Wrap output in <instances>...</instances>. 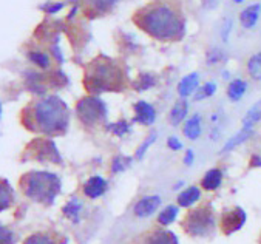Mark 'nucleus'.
Wrapping results in <instances>:
<instances>
[{
    "label": "nucleus",
    "mask_w": 261,
    "mask_h": 244,
    "mask_svg": "<svg viewBox=\"0 0 261 244\" xmlns=\"http://www.w3.org/2000/svg\"><path fill=\"white\" fill-rule=\"evenodd\" d=\"M199 88V74L198 73H190L187 76H184L176 87V91L179 94L181 99H186V97L195 94V91Z\"/></svg>",
    "instance_id": "10"
},
{
    "label": "nucleus",
    "mask_w": 261,
    "mask_h": 244,
    "mask_svg": "<svg viewBox=\"0 0 261 244\" xmlns=\"http://www.w3.org/2000/svg\"><path fill=\"white\" fill-rule=\"evenodd\" d=\"M25 244H56V242L45 233H36V235H31L30 238H27Z\"/></svg>",
    "instance_id": "29"
},
{
    "label": "nucleus",
    "mask_w": 261,
    "mask_h": 244,
    "mask_svg": "<svg viewBox=\"0 0 261 244\" xmlns=\"http://www.w3.org/2000/svg\"><path fill=\"white\" fill-rule=\"evenodd\" d=\"M261 17V4H252L240 13V22L243 28H253Z\"/></svg>",
    "instance_id": "12"
},
{
    "label": "nucleus",
    "mask_w": 261,
    "mask_h": 244,
    "mask_svg": "<svg viewBox=\"0 0 261 244\" xmlns=\"http://www.w3.org/2000/svg\"><path fill=\"white\" fill-rule=\"evenodd\" d=\"M77 113L85 124H97L106 119L107 107L97 97H87V99L79 102Z\"/></svg>",
    "instance_id": "6"
},
{
    "label": "nucleus",
    "mask_w": 261,
    "mask_h": 244,
    "mask_svg": "<svg viewBox=\"0 0 261 244\" xmlns=\"http://www.w3.org/2000/svg\"><path fill=\"white\" fill-rule=\"evenodd\" d=\"M253 134V128H241L233 138H230L221 150V153H227V152H232L233 149H237L238 145H241L243 142H246L250 136Z\"/></svg>",
    "instance_id": "19"
},
{
    "label": "nucleus",
    "mask_w": 261,
    "mask_h": 244,
    "mask_svg": "<svg viewBox=\"0 0 261 244\" xmlns=\"http://www.w3.org/2000/svg\"><path fill=\"white\" fill-rule=\"evenodd\" d=\"M182 162H184L187 167H190V166L195 162V152H193L192 149L186 150V155H184V159H182Z\"/></svg>",
    "instance_id": "37"
},
{
    "label": "nucleus",
    "mask_w": 261,
    "mask_h": 244,
    "mask_svg": "<svg viewBox=\"0 0 261 244\" xmlns=\"http://www.w3.org/2000/svg\"><path fill=\"white\" fill-rule=\"evenodd\" d=\"M220 136H221L220 130H218V128H214V130H212V133H211V138H212L214 141H217V139H220Z\"/></svg>",
    "instance_id": "38"
},
{
    "label": "nucleus",
    "mask_w": 261,
    "mask_h": 244,
    "mask_svg": "<svg viewBox=\"0 0 261 244\" xmlns=\"http://www.w3.org/2000/svg\"><path fill=\"white\" fill-rule=\"evenodd\" d=\"M154 84H156V79H154L153 74H150V73H142V74H139V77L133 82V87H135V90H138V91H145V90H150L151 87H154Z\"/></svg>",
    "instance_id": "25"
},
{
    "label": "nucleus",
    "mask_w": 261,
    "mask_h": 244,
    "mask_svg": "<svg viewBox=\"0 0 261 244\" xmlns=\"http://www.w3.org/2000/svg\"><path fill=\"white\" fill-rule=\"evenodd\" d=\"M247 73L253 80H261V53H255L247 62Z\"/></svg>",
    "instance_id": "21"
},
{
    "label": "nucleus",
    "mask_w": 261,
    "mask_h": 244,
    "mask_svg": "<svg viewBox=\"0 0 261 244\" xmlns=\"http://www.w3.org/2000/svg\"><path fill=\"white\" fill-rule=\"evenodd\" d=\"M115 136H118V138H122V136H125L127 133H130V130H132V127H130V124L127 122V121H118V122H113V124H110L109 127H107Z\"/></svg>",
    "instance_id": "26"
},
{
    "label": "nucleus",
    "mask_w": 261,
    "mask_h": 244,
    "mask_svg": "<svg viewBox=\"0 0 261 244\" xmlns=\"http://www.w3.org/2000/svg\"><path fill=\"white\" fill-rule=\"evenodd\" d=\"M118 2V0H93V4L96 8L106 11V10H110L115 4Z\"/></svg>",
    "instance_id": "35"
},
{
    "label": "nucleus",
    "mask_w": 261,
    "mask_h": 244,
    "mask_svg": "<svg viewBox=\"0 0 261 244\" xmlns=\"http://www.w3.org/2000/svg\"><path fill=\"white\" fill-rule=\"evenodd\" d=\"M107 187H109V184L102 176H91L84 185V193L88 198L94 200V198L102 197V195L107 192Z\"/></svg>",
    "instance_id": "11"
},
{
    "label": "nucleus",
    "mask_w": 261,
    "mask_h": 244,
    "mask_svg": "<svg viewBox=\"0 0 261 244\" xmlns=\"http://www.w3.org/2000/svg\"><path fill=\"white\" fill-rule=\"evenodd\" d=\"M133 112H135V116H133V122L139 124V125H151L154 121H156V110L154 107L147 102V101H138L135 105H133Z\"/></svg>",
    "instance_id": "8"
},
{
    "label": "nucleus",
    "mask_w": 261,
    "mask_h": 244,
    "mask_svg": "<svg viewBox=\"0 0 261 244\" xmlns=\"http://www.w3.org/2000/svg\"><path fill=\"white\" fill-rule=\"evenodd\" d=\"M27 197L40 203H51L61 190V182L56 175L46 172H31L20 181Z\"/></svg>",
    "instance_id": "3"
},
{
    "label": "nucleus",
    "mask_w": 261,
    "mask_h": 244,
    "mask_svg": "<svg viewBox=\"0 0 261 244\" xmlns=\"http://www.w3.org/2000/svg\"><path fill=\"white\" fill-rule=\"evenodd\" d=\"M67 127V109L56 99L48 97L36 104L33 110V127L36 131L58 133Z\"/></svg>",
    "instance_id": "2"
},
{
    "label": "nucleus",
    "mask_w": 261,
    "mask_h": 244,
    "mask_svg": "<svg viewBox=\"0 0 261 244\" xmlns=\"http://www.w3.org/2000/svg\"><path fill=\"white\" fill-rule=\"evenodd\" d=\"M178 213H179V209H178L176 206H167L166 209H163V210L160 212V215H158V223H160L161 226H170V224L176 220Z\"/></svg>",
    "instance_id": "22"
},
{
    "label": "nucleus",
    "mask_w": 261,
    "mask_h": 244,
    "mask_svg": "<svg viewBox=\"0 0 261 244\" xmlns=\"http://www.w3.org/2000/svg\"><path fill=\"white\" fill-rule=\"evenodd\" d=\"M167 147L170 150H173V152H179V150H182L184 145H182V142H181V139L178 136H170L167 139Z\"/></svg>",
    "instance_id": "33"
},
{
    "label": "nucleus",
    "mask_w": 261,
    "mask_h": 244,
    "mask_svg": "<svg viewBox=\"0 0 261 244\" xmlns=\"http://www.w3.org/2000/svg\"><path fill=\"white\" fill-rule=\"evenodd\" d=\"M81 207H82V204L79 203V201H76V200H73V201H70L68 204H67V207L64 209V212H65V215L68 216V218H77V215H79V212H81Z\"/></svg>",
    "instance_id": "31"
},
{
    "label": "nucleus",
    "mask_w": 261,
    "mask_h": 244,
    "mask_svg": "<svg viewBox=\"0 0 261 244\" xmlns=\"http://www.w3.org/2000/svg\"><path fill=\"white\" fill-rule=\"evenodd\" d=\"M201 198V190L199 187H195V185H190L187 188H184L179 195H178V204L179 207H192L195 206Z\"/></svg>",
    "instance_id": "17"
},
{
    "label": "nucleus",
    "mask_w": 261,
    "mask_h": 244,
    "mask_svg": "<svg viewBox=\"0 0 261 244\" xmlns=\"http://www.w3.org/2000/svg\"><path fill=\"white\" fill-rule=\"evenodd\" d=\"M141 244H179L175 233L169 230H153L144 236Z\"/></svg>",
    "instance_id": "13"
},
{
    "label": "nucleus",
    "mask_w": 261,
    "mask_h": 244,
    "mask_svg": "<svg viewBox=\"0 0 261 244\" xmlns=\"http://www.w3.org/2000/svg\"><path fill=\"white\" fill-rule=\"evenodd\" d=\"M156 139H158V133H151V134L139 145V147H138V150H136V153H135V158H136V159H142V158L145 156V153L148 152V149L154 144Z\"/></svg>",
    "instance_id": "27"
},
{
    "label": "nucleus",
    "mask_w": 261,
    "mask_h": 244,
    "mask_svg": "<svg viewBox=\"0 0 261 244\" xmlns=\"http://www.w3.org/2000/svg\"><path fill=\"white\" fill-rule=\"evenodd\" d=\"M218 2H220V0H207V4H208V7H211V8H215Z\"/></svg>",
    "instance_id": "40"
},
{
    "label": "nucleus",
    "mask_w": 261,
    "mask_h": 244,
    "mask_svg": "<svg viewBox=\"0 0 261 244\" xmlns=\"http://www.w3.org/2000/svg\"><path fill=\"white\" fill-rule=\"evenodd\" d=\"M0 244H13V233L0 226Z\"/></svg>",
    "instance_id": "36"
},
{
    "label": "nucleus",
    "mask_w": 261,
    "mask_h": 244,
    "mask_svg": "<svg viewBox=\"0 0 261 244\" xmlns=\"http://www.w3.org/2000/svg\"><path fill=\"white\" fill-rule=\"evenodd\" d=\"M132 162V158H127V156H116L115 159H113V164H112V172L113 173H119V172H124L127 167H128V164Z\"/></svg>",
    "instance_id": "28"
},
{
    "label": "nucleus",
    "mask_w": 261,
    "mask_h": 244,
    "mask_svg": "<svg viewBox=\"0 0 261 244\" xmlns=\"http://www.w3.org/2000/svg\"><path fill=\"white\" fill-rule=\"evenodd\" d=\"M246 221V213L244 210H241L240 207L230 209L227 212H224L220 218V227L226 235H230L233 232H237L238 229H241V226Z\"/></svg>",
    "instance_id": "7"
},
{
    "label": "nucleus",
    "mask_w": 261,
    "mask_h": 244,
    "mask_svg": "<svg viewBox=\"0 0 261 244\" xmlns=\"http://www.w3.org/2000/svg\"><path fill=\"white\" fill-rule=\"evenodd\" d=\"M182 133L187 139L190 141H196L201 134H202V119L201 115H193L190 118L186 119L184 127H182Z\"/></svg>",
    "instance_id": "14"
},
{
    "label": "nucleus",
    "mask_w": 261,
    "mask_h": 244,
    "mask_svg": "<svg viewBox=\"0 0 261 244\" xmlns=\"http://www.w3.org/2000/svg\"><path fill=\"white\" fill-rule=\"evenodd\" d=\"M187 115H189V102L186 99H179L172 107L170 115H169V121H170L172 125L176 127V125H181L182 122H186Z\"/></svg>",
    "instance_id": "15"
},
{
    "label": "nucleus",
    "mask_w": 261,
    "mask_h": 244,
    "mask_svg": "<svg viewBox=\"0 0 261 244\" xmlns=\"http://www.w3.org/2000/svg\"><path fill=\"white\" fill-rule=\"evenodd\" d=\"M261 121V102L255 104L243 118V128H253L256 122Z\"/></svg>",
    "instance_id": "20"
},
{
    "label": "nucleus",
    "mask_w": 261,
    "mask_h": 244,
    "mask_svg": "<svg viewBox=\"0 0 261 244\" xmlns=\"http://www.w3.org/2000/svg\"><path fill=\"white\" fill-rule=\"evenodd\" d=\"M124 85V74L112 62H99L87 76V88L91 93L119 90Z\"/></svg>",
    "instance_id": "4"
},
{
    "label": "nucleus",
    "mask_w": 261,
    "mask_h": 244,
    "mask_svg": "<svg viewBox=\"0 0 261 244\" xmlns=\"http://www.w3.org/2000/svg\"><path fill=\"white\" fill-rule=\"evenodd\" d=\"M223 58H224V55H223L221 50H218V48H212V50L205 55V61H207V64H211V65L220 64L223 61Z\"/></svg>",
    "instance_id": "30"
},
{
    "label": "nucleus",
    "mask_w": 261,
    "mask_h": 244,
    "mask_svg": "<svg viewBox=\"0 0 261 244\" xmlns=\"http://www.w3.org/2000/svg\"><path fill=\"white\" fill-rule=\"evenodd\" d=\"M255 164H256L258 167L261 166V158H259L258 155H253V156H252V166H255Z\"/></svg>",
    "instance_id": "39"
},
{
    "label": "nucleus",
    "mask_w": 261,
    "mask_h": 244,
    "mask_svg": "<svg viewBox=\"0 0 261 244\" xmlns=\"http://www.w3.org/2000/svg\"><path fill=\"white\" fill-rule=\"evenodd\" d=\"M217 93V84L215 82H205L204 85H201L195 94H193V99L195 101H202L207 99V97H212Z\"/></svg>",
    "instance_id": "24"
},
{
    "label": "nucleus",
    "mask_w": 261,
    "mask_h": 244,
    "mask_svg": "<svg viewBox=\"0 0 261 244\" xmlns=\"http://www.w3.org/2000/svg\"><path fill=\"white\" fill-rule=\"evenodd\" d=\"M246 91H247V82L243 79H233L227 85V97L232 102L241 101V97L246 94Z\"/></svg>",
    "instance_id": "18"
},
{
    "label": "nucleus",
    "mask_w": 261,
    "mask_h": 244,
    "mask_svg": "<svg viewBox=\"0 0 261 244\" xmlns=\"http://www.w3.org/2000/svg\"><path fill=\"white\" fill-rule=\"evenodd\" d=\"M160 206L161 197H158V195H148V197H144L136 203L133 212L138 218H148L160 209Z\"/></svg>",
    "instance_id": "9"
},
{
    "label": "nucleus",
    "mask_w": 261,
    "mask_h": 244,
    "mask_svg": "<svg viewBox=\"0 0 261 244\" xmlns=\"http://www.w3.org/2000/svg\"><path fill=\"white\" fill-rule=\"evenodd\" d=\"M133 20L138 28L156 40L170 42L184 36V19L170 4H150L138 10Z\"/></svg>",
    "instance_id": "1"
},
{
    "label": "nucleus",
    "mask_w": 261,
    "mask_h": 244,
    "mask_svg": "<svg viewBox=\"0 0 261 244\" xmlns=\"http://www.w3.org/2000/svg\"><path fill=\"white\" fill-rule=\"evenodd\" d=\"M232 2H235V4H243L244 0H232Z\"/></svg>",
    "instance_id": "42"
},
{
    "label": "nucleus",
    "mask_w": 261,
    "mask_h": 244,
    "mask_svg": "<svg viewBox=\"0 0 261 244\" xmlns=\"http://www.w3.org/2000/svg\"><path fill=\"white\" fill-rule=\"evenodd\" d=\"M223 182V173L220 169H211L207 170L201 179V187L207 192H214L217 190Z\"/></svg>",
    "instance_id": "16"
},
{
    "label": "nucleus",
    "mask_w": 261,
    "mask_h": 244,
    "mask_svg": "<svg viewBox=\"0 0 261 244\" xmlns=\"http://www.w3.org/2000/svg\"><path fill=\"white\" fill-rule=\"evenodd\" d=\"M182 185H184V181H179V182H178V184L175 185V190H179V188H181Z\"/></svg>",
    "instance_id": "41"
},
{
    "label": "nucleus",
    "mask_w": 261,
    "mask_h": 244,
    "mask_svg": "<svg viewBox=\"0 0 261 244\" xmlns=\"http://www.w3.org/2000/svg\"><path fill=\"white\" fill-rule=\"evenodd\" d=\"M11 203H13V190H11V187L5 181H0V212L5 210L7 207H10Z\"/></svg>",
    "instance_id": "23"
},
{
    "label": "nucleus",
    "mask_w": 261,
    "mask_h": 244,
    "mask_svg": "<svg viewBox=\"0 0 261 244\" xmlns=\"http://www.w3.org/2000/svg\"><path fill=\"white\" fill-rule=\"evenodd\" d=\"M182 227L190 236H207L215 227V216L212 209L204 206L190 210L182 221Z\"/></svg>",
    "instance_id": "5"
},
{
    "label": "nucleus",
    "mask_w": 261,
    "mask_h": 244,
    "mask_svg": "<svg viewBox=\"0 0 261 244\" xmlns=\"http://www.w3.org/2000/svg\"><path fill=\"white\" fill-rule=\"evenodd\" d=\"M232 28H233L232 19H226L224 23H223V26H221V37H223L224 42L229 40V36H230V33H232Z\"/></svg>",
    "instance_id": "34"
},
{
    "label": "nucleus",
    "mask_w": 261,
    "mask_h": 244,
    "mask_svg": "<svg viewBox=\"0 0 261 244\" xmlns=\"http://www.w3.org/2000/svg\"><path fill=\"white\" fill-rule=\"evenodd\" d=\"M30 59H31L36 65H39V67H42V68H46V67L49 65V59H48V56H46L45 53H31V55H30Z\"/></svg>",
    "instance_id": "32"
}]
</instances>
